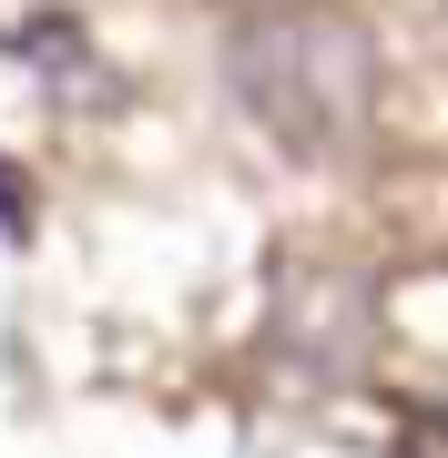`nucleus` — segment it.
<instances>
[{
	"mask_svg": "<svg viewBox=\"0 0 448 458\" xmlns=\"http://www.w3.org/2000/svg\"><path fill=\"white\" fill-rule=\"evenodd\" d=\"M224 72H234V102L285 153H357L367 123H377V31L347 0H266V11H234Z\"/></svg>",
	"mask_w": 448,
	"mask_h": 458,
	"instance_id": "1",
	"label": "nucleus"
},
{
	"mask_svg": "<svg viewBox=\"0 0 448 458\" xmlns=\"http://www.w3.org/2000/svg\"><path fill=\"white\" fill-rule=\"evenodd\" d=\"M234 11H266V0H234Z\"/></svg>",
	"mask_w": 448,
	"mask_h": 458,
	"instance_id": "4",
	"label": "nucleus"
},
{
	"mask_svg": "<svg viewBox=\"0 0 448 458\" xmlns=\"http://www.w3.org/2000/svg\"><path fill=\"white\" fill-rule=\"evenodd\" d=\"M21 225H31V204H21V174L0 164V234H21Z\"/></svg>",
	"mask_w": 448,
	"mask_h": 458,
	"instance_id": "3",
	"label": "nucleus"
},
{
	"mask_svg": "<svg viewBox=\"0 0 448 458\" xmlns=\"http://www.w3.org/2000/svg\"><path fill=\"white\" fill-rule=\"evenodd\" d=\"M408 458H448V408H418L408 418Z\"/></svg>",
	"mask_w": 448,
	"mask_h": 458,
	"instance_id": "2",
	"label": "nucleus"
}]
</instances>
